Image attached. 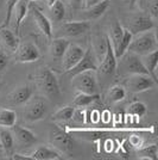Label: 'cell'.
Here are the masks:
<instances>
[{"label":"cell","mask_w":158,"mask_h":160,"mask_svg":"<svg viewBox=\"0 0 158 160\" xmlns=\"http://www.w3.org/2000/svg\"><path fill=\"white\" fill-rule=\"evenodd\" d=\"M157 48L158 42L156 32L153 30H147L144 32L133 35L127 50L140 56L144 54L151 53L153 50H157Z\"/></svg>","instance_id":"1"},{"label":"cell","mask_w":158,"mask_h":160,"mask_svg":"<svg viewBox=\"0 0 158 160\" xmlns=\"http://www.w3.org/2000/svg\"><path fill=\"white\" fill-rule=\"evenodd\" d=\"M36 82L40 90V92L45 96L46 98L56 99L59 97V85L58 80L51 69L48 67H42L40 72L36 75Z\"/></svg>","instance_id":"2"},{"label":"cell","mask_w":158,"mask_h":160,"mask_svg":"<svg viewBox=\"0 0 158 160\" xmlns=\"http://www.w3.org/2000/svg\"><path fill=\"white\" fill-rule=\"evenodd\" d=\"M49 140H50L51 146L61 153L69 154L72 152L74 140L66 129H62L58 126L53 124L49 132Z\"/></svg>","instance_id":"3"},{"label":"cell","mask_w":158,"mask_h":160,"mask_svg":"<svg viewBox=\"0 0 158 160\" xmlns=\"http://www.w3.org/2000/svg\"><path fill=\"white\" fill-rule=\"evenodd\" d=\"M48 111V104L46 100L42 97H35L30 98L25 103V108L23 111L24 120L27 122H37L44 118Z\"/></svg>","instance_id":"4"},{"label":"cell","mask_w":158,"mask_h":160,"mask_svg":"<svg viewBox=\"0 0 158 160\" xmlns=\"http://www.w3.org/2000/svg\"><path fill=\"white\" fill-rule=\"evenodd\" d=\"M72 86L77 91L83 93H98L99 86H98V80L94 74V71H86L81 72L72 77Z\"/></svg>","instance_id":"5"},{"label":"cell","mask_w":158,"mask_h":160,"mask_svg":"<svg viewBox=\"0 0 158 160\" xmlns=\"http://www.w3.org/2000/svg\"><path fill=\"white\" fill-rule=\"evenodd\" d=\"M119 59L120 61V69L123 73L126 74H149L144 67L143 62L140 60V56L131 52H126L124 53ZM150 75V74H149Z\"/></svg>","instance_id":"6"},{"label":"cell","mask_w":158,"mask_h":160,"mask_svg":"<svg viewBox=\"0 0 158 160\" xmlns=\"http://www.w3.org/2000/svg\"><path fill=\"white\" fill-rule=\"evenodd\" d=\"M153 28H155L153 18L150 17L149 14H146L145 12L131 14L130 18L127 19V30L132 35L152 30Z\"/></svg>","instance_id":"7"},{"label":"cell","mask_w":158,"mask_h":160,"mask_svg":"<svg viewBox=\"0 0 158 160\" xmlns=\"http://www.w3.org/2000/svg\"><path fill=\"white\" fill-rule=\"evenodd\" d=\"M91 29V23L88 20H75L61 24L57 29L58 37H77Z\"/></svg>","instance_id":"8"},{"label":"cell","mask_w":158,"mask_h":160,"mask_svg":"<svg viewBox=\"0 0 158 160\" xmlns=\"http://www.w3.org/2000/svg\"><path fill=\"white\" fill-rule=\"evenodd\" d=\"M126 85L131 92L139 93L153 88L157 85V82L149 74H130L126 81Z\"/></svg>","instance_id":"9"},{"label":"cell","mask_w":158,"mask_h":160,"mask_svg":"<svg viewBox=\"0 0 158 160\" xmlns=\"http://www.w3.org/2000/svg\"><path fill=\"white\" fill-rule=\"evenodd\" d=\"M85 54V49L79 46V44H75V43H69V46L67 47L66 52L63 54V56L61 58L62 59V67H63V71L67 72L69 71L70 68L75 66L77 62H79L82 56Z\"/></svg>","instance_id":"10"},{"label":"cell","mask_w":158,"mask_h":160,"mask_svg":"<svg viewBox=\"0 0 158 160\" xmlns=\"http://www.w3.org/2000/svg\"><path fill=\"white\" fill-rule=\"evenodd\" d=\"M98 69V63H96V58L94 55V52L92 49L85 50V54L82 56V59L75 65V66L70 68L69 71H67V73L69 75H76V74L81 73V72H86V71H96Z\"/></svg>","instance_id":"11"},{"label":"cell","mask_w":158,"mask_h":160,"mask_svg":"<svg viewBox=\"0 0 158 160\" xmlns=\"http://www.w3.org/2000/svg\"><path fill=\"white\" fill-rule=\"evenodd\" d=\"M33 88L31 85L25 84L20 85L13 91H11L7 96V103L12 107H18V105H24L27 100L32 97Z\"/></svg>","instance_id":"12"},{"label":"cell","mask_w":158,"mask_h":160,"mask_svg":"<svg viewBox=\"0 0 158 160\" xmlns=\"http://www.w3.org/2000/svg\"><path fill=\"white\" fill-rule=\"evenodd\" d=\"M117 56L113 49L112 42L109 40V37L107 36V48H106V53L102 58V60L100 62V71L101 73L106 75H113L114 72L117 71Z\"/></svg>","instance_id":"13"},{"label":"cell","mask_w":158,"mask_h":160,"mask_svg":"<svg viewBox=\"0 0 158 160\" xmlns=\"http://www.w3.org/2000/svg\"><path fill=\"white\" fill-rule=\"evenodd\" d=\"M17 60L23 63L27 62H35L40 58L38 48L32 43H23L17 48Z\"/></svg>","instance_id":"14"},{"label":"cell","mask_w":158,"mask_h":160,"mask_svg":"<svg viewBox=\"0 0 158 160\" xmlns=\"http://www.w3.org/2000/svg\"><path fill=\"white\" fill-rule=\"evenodd\" d=\"M29 8H31V12H32L33 19L37 28L40 29V31L44 36H46L48 38H51L53 37V27H51V22L49 20V18L44 16V13L40 11L38 7L36 6H29Z\"/></svg>","instance_id":"15"},{"label":"cell","mask_w":158,"mask_h":160,"mask_svg":"<svg viewBox=\"0 0 158 160\" xmlns=\"http://www.w3.org/2000/svg\"><path fill=\"white\" fill-rule=\"evenodd\" d=\"M12 133L16 136V140L18 141V143H20L21 146L30 147L32 146L33 143L37 142V136L36 134H33L31 130H29L27 128L20 127V126H12Z\"/></svg>","instance_id":"16"},{"label":"cell","mask_w":158,"mask_h":160,"mask_svg":"<svg viewBox=\"0 0 158 160\" xmlns=\"http://www.w3.org/2000/svg\"><path fill=\"white\" fill-rule=\"evenodd\" d=\"M32 160H61L63 159L61 152L55 149L53 147L40 146L31 154Z\"/></svg>","instance_id":"17"},{"label":"cell","mask_w":158,"mask_h":160,"mask_svg":"<svg viewBox=\"0 0 158 160\" xmlns=\"http://www.w3.org/2000/svg\"><path fill=\"white\" fill-rule=\"evenodd\" d=\"M140 60L143 62L144 67L146 68V71L149 72V74L151 75V78L156 82H158L157 80V66H158V50H153L151 53L144 54L140 55Z\"/></svg>","instance_id":"18"},{"label":"cell","mask_w":158,"mask_h":160,"mask_svg":"<svg viewBox=\"0 0 158 160\" xmlns=\"http://www.w3.org/2000/svg\"><path fill=\"white\" fill-rule=\"evenodd\" d=\"M0 41L4 44V47L11 53H14L17 50L18 46H19L18 36L12 32L11 30H8L7 28H1L0 29Z\"/></svg>","instance_id":"19"},{"label":"cell","mask_w":158,"mask_h":160,"mask_svg":"<svg viewBox=\"0 0 158 160\" xmlns=\"http://www.w3.org/2000/svg\"><path fill=\"white\" fill-rule=\"evenodd\" d=\"M29 5H30V2L26 1V0H19V1L17 2V5H16L13 8V13H12V16L14 14V18H16L14 30H16V35H17V36H18V33H19L20 24H21L23 19L25 18V16L27 14Z\"/></svg>","instance_id":"20"},{"label":"cell","mask_w":158,"mask_h":160,"mask_svg":"<svg viewBox=\"0 0 158 160\" xmlns=\"http://www.w3.org/2000/svg\"><path fill=\"white\" fill-rule=\"evenodd\" d=\"M69 46V41L66 37H57L53 38L50 43V55L53 59H61L66 52L67 47Z\"/></svg>","instance_id":"21"},{"label":"cell","mask_w":158,"mask_h":160,"mask_svg":"<svg viewBox=\"0 0 158 160\" xmlns=\"http://www.w3.org/2000/svg\"><path fill=\"white\" fill-rule=\"evenodd\" d=\"M108 8V0H100L98 4L93 5V6L88 7L85 12V16L87 19H96L100 18L102 14L105 13Z\"/></svg>","instance_id":"22"},{"label":"cell","mask_w":158,"mask_h":160,"mask_svg":"<svg viewBox=\"0 0 158 160\" xmlns=\"http://www.w3.org/2000/svg\"><path fill=\"white\" fill-rule=\"evenodd\" d=\"M17 122V113L11 109H0V127L11 128Z\"/></svg>","instance_id":"23"},{"label":"cell","mask_w":158,"mask_h":160,"mask_svg":"<svg viewBox=\"0 0 158 160\" xmlns=\"http://www.w3.org/2000/svg\"><path fill=\"white\" fill-rule=\"evenodd\" d=\"M100 98L99 93H83V92H80L75 98H74V105L79 108H85L88 107L89 104L94 103L95 100H98Z\"/></svg>","instance_id":"24"},{"label":"cell","mask_w":158,"mask_h":160,"mask_svg":"<svg viewBox=\"0 0 158 160\" xmlns=\"http://www.w3.org/2000/svg\"><path fill=\"white\" fill-rule=\"evenodd\" d=\"M143 12L149 14L153 19L158 17V0H138Z\"/></svg>","instance_id":"25"},{"label":"cell","mask_w":158,"mask_h":160,"mask_svg":"<svg viewBox=\"0 0 158 160\" xmlns=\"http://www.w3.org/2000/svg\"><path fill=\"white\" fill-rule=\"evenodd\" d=\"M66 16V7L61 0H55L50 5V17L53 22H61Z\"/></svg>","instance_id":"26"},{"label":"cell","mask_w":158,"mask_h":160,"mask_svg":"<svg viewBox=\"0 0 158 160\" xmlns=\"http://www.w3.org/2000/svg\"><path fill=\"white\" fill-rule=\"evenodd\" d=\"M14 139L13 134L10 130H7L6 128H1L0 129V146L4 151H11L13 148Z\"/></svg>","instance_id":"27"},{"label":"cell","mask_w":158,"mask_h":160,"mask_svg":"<svg viewBox=\"0 0 158 160\" xmlns=\"http://www.w3.org/2000/svg\"><path fill=\"white\" fill-rule=\"evenodd\" d=\"M123 35H124V27L120 23L115 22L112 25V28H111V37H109L114 50L118 48L119 43L123 38Z\"/></svg>","instance_id":"28"},{"label":"cell","mask_w":158,"mask_h":160,"mask_svg":"<svg viewBox=\"0 0 158 160\" xmlns=\"http://www.w3.org/2000/svg\"><path fill=\"white\" fill-rule=\"evenodd\" d=\"M132 36H133V35H132L127 29L124 28V35H123V38H121V41H120L118 48L114 50L117 59H119L123 54L127 52V48H128V46H130V43H131V41H132Z\"/></svg>","instance_id":"29"},{"label":"cell","mask_w":158,"mask_h":160,"mask_svg":"<svg viewBox=\"0 0 158 160\" xmlns=\"http://www.w3.org/2000/svg\"><path fill=\"white\" fill-rule=\"evenodd\" d=\"M158 148L156 145H149V146H142L138 149V155H140V159H151L157 160Z\"/></svg>","instance_id":"30"},{"label":"cell","mask_w":158,"mask_h":160,"mask_svg":"<svg viewBox=\"0 0 158 160\" xmlns=\"http://www.w3.org/2000/svg\"><path fill=\"white\" fill-rule=\"evenodd\" d=\"M75 111V108L72 107H63L58 109L55 113H53L51 120L53 121H70L72 120V115Z\"/></svg>","instance_id":"31"},{"label":"cell","mask_w":158,"mask_h":160,"mask_svg":"<svg viewBox=\"0 0 158 160\" xmlns=\"http://www.w3.org/2000/svg\"><path fill=\"white\" fill-rule=\"evenodd\" d=\"M126 97V90L120 85H114L109 88L108 91V98L113 103H118L120 100L125 99Z\"/></svg>","instance_id":"32"},{"label":"cell","mask_w":158,"mask_h":160,"mask_svg":"<svg viewBox=\"0 0 158 160\" xmlns=\"http://www.w3.org/2000/svg\"><path fill=\"white\" fill-rule=\"evenodd\" d=\"M146 112H147V108L142 102H133L128 107V113H131L133 116L143 117V116H145Z\"/></svg>","instance_id":"33"},{"label":"cell","mask_w":158,"mask_h":160,"mask_svg":"<svg viewBox=\"0 0 158 160\" xmlns=\"http://www.w3.org/2000/svg\"><path fill=\"white\" fill-rule=\"evenodd\" d=\"M19 0H5V4H6V16H5V19L2 23V28H6L12 19V13H13V8L17 5Z\"/></svg>","instance_id":"34"},{"label":"cell","mask_w":158,"mask_h":160,"mask_svg":"<svg viewBox=\"0 0 158 160\" xmlns=\"http://www.w3.org/2000/svg\"><path fill=\"white\" fill-rule=\"evenodd\" d=\"M7 65H8V58L6 54L4 53V50H1V48H0V72H2L7 67Z\"/></svg>","instance_id":"35"},{"label":"cell","mask_w":158,"mask_h":160,"mask_svg":"<svg viewBox=\"0 0 158 160\" xmlns=\"http://www.w3.org/2000/svg\"><path fill=\"white\" fill-rule=\"evenodd\" d=\"M85 117H86V116H85V112H83L82 110H75V111H74L72 118L75 121H77V122H85V121H86Z\"/></svg>","instance_id":"36"},{"label":"cell","mask_w":158,"mask_h":160,"mask_svg":"<svg viewBox=\"0 0 158 160\" xmlns=\"http://www.w3.org/2000/svg\"><path fill=\"white\" fill-rule=\"evenodd\" d=\"M130 143H131L133 147H142L143 146V140L137 136V135H132L130 138Z\"/></svg>","instance_id":"37"},{"label":"cell","mask_w":158,"mask_h":160,"mask_svg":"<svg viewBox=\"0 0 158 160\" xmlns=\"http://www.w3.org/2000/svg\"><path fill=\"white\" fill-rule=\"evenodd\" d=\"M69 2L74 8H81L83 6V0H69Z\"/></svg>","instance_id":"38"},{"label":"cell","mask_w":158,"mask_h":160,"mask_svg":"<svg viewBox=\"0 0 158 160\" xmlns=\"http://www.w3.org/2000/svg\"><path fill=\"white\" fill-rule=\"evenodd\" d=\"M100 0H83V6L88 8V7L93 6V5H95V4H98Z\"/></svg>","instance_id":"39"},{"label":"cell","mask_w":158,"mask_h":160,"mask_svg":"<svg viewBox=\"0 0 158 160\" xmlns=\"http://www.w3.org/2000/svg\"><path fill=\"white\" fill-rule=\"evenodd\" d=\"M13 160H32L31 157H25V155H21V154H13L12 157Z\"/></svg>","instance_id":"40"},{"label":"cell","mask_w":158,"mask_h":160,"mask_svg":"<svg viewBox=\"0 0 158 160\" xmlns=\"http://www.w3.org/2000/svg\"><path fill=\"white\" fill-rule=\"evenodd\" d=\"M137 1H138V0H130V5H131V6H134V5L137 4Z\"/></svg>","instance_id":"41"},{"label":"cell","mask_w":158,"mask_h":160,"mask_svg":"<svg viewBox=\"0 0 158 160\" xmlns=\"http://www.w3.org/2000/svg\"><path fill=\"white\" fill-rule=\"evenodd\" d=\"M4 152H5V151H4L2 148H0V159L2 158V155H4Z\"/></svg>","instance_id":"42"},{"label":"cell","mask_w":158,"mask_h":160,"mask_svg":"<svg viewBox=\"0 0 158 160\" xmlns=\"http://www.w3.org/2000/svg\"><path fill=\"white\" fill-rule=\"evenodd\" d=\"M5 4V0H0V8H1V6Z\"/></svg>","instance_id":"43"},{"label":"cell","mask_w":158,"mask_h":160,"mask_svg":"<svg viewBox=\"0 0 158 160\" xmlns=\"http://www.w3.org/2000/svg\"><path fill=\"white\" fill-rule=\"evenodd\" d=\"M1 86H2V84H1V81H0V90H1Z\"/></svg>","instance_id":"44"},{"label":"cell","mask_w":158,"mask_h":160,"mask_svg":"<svg viewBox=\"0 0 158 160\" xmlns=\"http://www.w3.org/2000/svg\"><path fill=\"white\" fill-rule=\"evenodd\" d=\"M26 1H29V2H31V1H35V0H26Z\"/></svg>","instance_id":"45"},{"label":"cell","mask_w":158,"mask_h":160,"mask_svg":"<svg viewBox=\"0 0 158 160\" xmlns=\"http://www.w3.org/2000/svg\"><path fill=\"white\" fill-rule=\"evenodd\" d=\"M0 148H1V146H0Z\"/></svg>","instance_id":"46"}]
</instances>
